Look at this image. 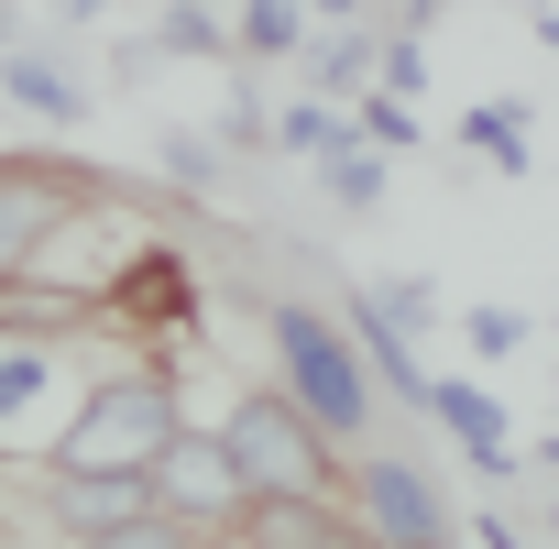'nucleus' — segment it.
<instances>
[{
  "instance_id": "9",
  "label": "nucleus",
  "mask_w": 559,
  "mask_h": 549,
  "mask_svg": "<svg viewBox=\"0 0 559 549\" xmlns=\"http://www.w3.org/2000/svg\"><path fill=\"white\" fill-rule=\"evenodd\" d=\"M428 418H450V429H461V451H472L483 472H504V418H493V396H483V385H428Z\"/></svg>"
},
{
  "instance_id": "20",
  "label": "nucleus",
  "mask_w": 559,
  "mask_h": 549,
  "mask_svg": "<svg viewBox=\"0 0 559 549\" xmlns=\"http://www.w3.org/2000/svg\"><path fill=\"white\" fill-rule=\"evenodd\" d=\"M286 143H308V154H330V143H341V121H330V110H297V121H286Z\"/></svg>"
},
{
  "instance_id": "7",
  "label": "nucleus",
  "mask_w": 559,
  "mask_h": 549,
  "mask_svg": "<svg viewBox=\"0 0 559 549\" xmlns=\"http://www.w3.org/2000/svg\"><path fill=\"white\" fill-rule=\"evenodd\" d=\"M362 516H373L395 549H439V538H450V505H439L406 462H362Z\"/></svg>"
},
{
  "instance_id": "2",
  "label": "nucleus",
  "mask_w": 559,
  "mask_h": 549,
  "mask_svg": "<svg viewBox=\"0 0 559 549\" xmlns=\"http://www.w3.org/2000/svg\"><path fill=\"white\" fill-rule=\"evenodd\" d=\"M176 429H187V418H176V385H165V374H110V385H88V407L67 418L56 472H154V451H165Z\"/></svg>"
},
{
  "instance_id": "1",
  "label": "nucleus",
  "mask_w": 559,
  "mask_h": 549,
  "mask_svg": "<svg viewBox=\"0 0 559 549\" xmlns=\"http://www.w3.org/2000/svg\"><path fill=\"white\" fill-rule=\"evenodd\" d=\"M263 330H274V363H286V396H297L330 440L373 429V363L352 352V330H341L330 308H308V297H263Z\"/></svg>"
},
{
  "instance_id": "13",
  "label": "nucleus",
  "mask_w": 559,
  "mask_h": 549,
  "mask_svg": "<svg viewBox=\"0 0 559 549\" xmlns=\"http://www.w3.org/2000/svg\"><path fill=\"white\" fill-rule=\"evenodd\" d=\"M241 45L252 56H286L297 45V0H241Z\"/></svg>"
},
{
  "instance_id": "6",
  "label": "nucleus",
  "mask_w": 559,
  "mask_h": 549,
  "mask_svg": "<svg viewBox=\"0 0 559 549\" xmlns=\"http://www.w3.org/2000/svg\"><path fill=\"white\" fill-rule=\"evenodd\" d=\"M241 538L252 549H373L362 516H341L330 494H252L241 505Z\"/></svg>"
},
{
  "instance_id": "15",
  "label": "nucleus",
  "mask_w": 559,
  "mask_h": 549,
  "mask_svg": "<svg viewBox=\"0 0 559 549\" xmlns=\"http://www.w3.org/2000/svg\"><path fill=\"white\" fill-rule=\"evenodd\" d=\"M362 67H373V34H341V45L319 56V89H341V100H352V89H362Z\"/></svg>"
},
{
  "instance_id": "16",
  "label": "nucleus",
  "mask_w": 559,
  "mask_h": 549,
  "mask_svg": "<svg viewBox=\"0 0 559 549\" xmlns=\"http://www.w3.org/2000/svg\"><path fill=\"white\" fill-rule=\"evenodd\" d=\"M472 352H493V363L526 352V319H515V308H472Z\"/></svg>"
},
{
  "instance_id": "21",
  "label": "nucleus",
  "mask_w": 559,
  "mask_h": 549,
  "mask_svg": "<svg viewBox=\"0 0 559 549\" xmlns=\"http://www.w3.org/2000/svg\"><path fill=\"white\" fill-rule=\"evenodd\" d=\"M56 12H67V23H78V12H99V0H56Z\"/></svg>"
},
{
  "instance_id": "22",
  "label": "nucleus",
  "mask_w": 559,
  "mask_h": 549,
  "mask_svg": "<svg viewBox=\"0 0 559 549\" xmlns=\"http://www.w3.org/2000/svg\"><path fill=\"white\" fill-rule=\"evenodd\" d=\"M439 549H450V538H439Z\"/></svg>"
},
{
  "instance_id": "5",
  "label": "nucleus",
  "mask_w": 559,
  "mask_h": 549,
  "mask_svg": "<svg viewBox=\"0 0 559 549\" xmlns=\"http://www.w3.org/2000/svg\"><path fill=\"white\" fill-rule=\"evenodd\" d=\"M67 209H78V187L0 165V287H23V274H34V253L56 242V220H67Z\"/></svg>"
},
{
  "instance_id": "18",
  "label": "nucleus",
  "mask_w": 559,
  "mask_h": 549,
  "mask_svg": "<svg viewBox=\"0 0 559 549\" xmlns=\"http://www.w3.org/2000/svg\"><path fill=\"white\" fill-rule=\"evenodd\" d=\"M34 385H45V352H12V363H0V407H23Z\"/></svg>"
},
{
  "instance_id": "3",
  "label": "nucleus",
  "mask_w": 559,
  "mask_h": 549,
  "mask_svg": "<svg viewBox=\"0 0 559 549\" xmlns=\"http://www.w3.org/2000/svg\"><path fill=\"white\" fill-rule=\"evenodd\" d=\"M219 451L241 462L252 494H330V429L297 407V396H241Z\"/></svg>"
},
{
  "instance_id": "4",
  "label": "nucleus",
  "mask_w": 559,
  "mask_h": 549,
  "mask_svg": "<svg viewBox=\"0 0 559 549\" xmlns=\"http://www.w3.org/2000/svg\"><path fill=\"white\" fill-rule=\"evenodd\" d=\"M154 505H176L187 527H241L252 483H241V462L219 451V429H176V440L154 451Z\"/></svg>"
},
{
  "instance_id": "19",
  "label": "nucleus",
  "mask_w": 559,
  "mask_h": 549,
  "mask_svg": "<svg viewBox=\"0 0 559 549\" xmlns=\"http://www.w3.org/2000/svg\"><path fill=\"white\" fill-rule=\"evenodd\" d=\"M165 165H176V176H187V187H209V176H219V165H209V143H198V132H176V143H165Z\"/></svg>"
},
{
  "instance_id": "17",
  "label": "nucleus",
  "mask_w": 559,
  "mask_h": 549,
  "mask_svg": "<svg viewBox=\"0 0 559 549\" xmlns=\"http://www.w3.org/2000/svg\"><path fill=\"white\" fill-rule=\"evenodd\" d=\"M165 45H187V56H219V23H209V0H187V12H165Z\"/></svg>"
},
{
  "instance_id": "10",
  "label": "nucleus",
  "mask_w": 559,
  "mask_h": 549,
  "mask_svg": "<svg viewBox=\"0 0 559 549\" xmlns=\"http://www.w3.org/2000/svg\"><path fill=\"white\" fill-rule=\"evenodd\" d=\"M0 89H12L23 110H45V121H78V110H88V89H78L67 67H45V56H12V67H0Z\"/></svg>"
},
{
  "instance_id": "8",
  "label": "nucleus",
  "mask_w": 559,
  "mask_h": 549,
  "mask_svg": "<svg viewBox=\"0 0 559 549\" xmlns=\"http://www.w3.org/2000/svg\"><path fill=\"white\" fill-rule=\"evenodd\" d=\"M143 505H154V472H56V527L67 538H99Z\"/></svg>"
},
{
  "instance_id": "11",
  "label": "nucleus",
  "mask_w": 559,
  "mask_h": 549,
  "mask_svg": "<svg viewBox=\"0 0 559 549\" xmlns=\"http://www.w3.org/2000/svg\"><path fill=\"white\" fill-rule=\"evenodd\" d=\"M78 549H198V527H187L176 505H143V516H121V527H99V538H78Z\"/></svg>"
},
{
  "instance_id": "12",
  "label": "nucleus",
  "mask_w": 559,
  "mask_h": 549,
  "mask_svg": "<svg viewBox=\"0 0 559 549\" xmlns=\"http://www.w3.org/2000/svg\"><path fill=\"white\" fill-rule=\"evenodd\" d=\"M319 187H330L341 209H373V198H384V165H373V154L341 132V143H330V165H319Z\"/></svg>"
},
{
  "instance_id": "14",
  "label": "nucleus",
  "mask_w": 559,
  "mask_h": 549,
  "mask_svg": "<svg viewBox=\"0 0 559 549\" xmlns=\"http://www.w3.org/2000/svg\"><path fill=\"white\" fill-rule=\"evenodd\" d=\"M472 143L483 154H504V176H526V132H515V110L493 100V110H472Z\"/></svg>"
}]
</instances>
